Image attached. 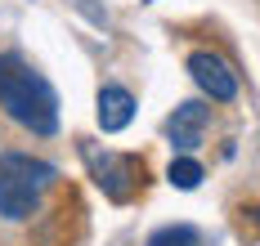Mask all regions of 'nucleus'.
Listing matches in <instances>:
<instances>
[{"label": "nucleus", "instance_id": "obj_1", "mask_svg": "<svg viewBox=\"0 0 260 246\" xmlns=\"http://www.w3.org/2000/svg\"><path fill=\"white\" fill-rule=\"evenodd\" d=\"M0 112L27 135L50 139L58 130V94L54 85L18 54H0Z\"/></svg>", "mask_w": 260, "mask_h": 246}, {"label": "nucleus", "instance_id": "obj_2", "mask_svg": "<svg viewBox=\"0 0 260 246\" xmlns=\"http://www.w3.org/2000/svg\"><path fill=\"white\" fill-rule=\"evenodd\" d=\"M54 166L27 152H5L0 157V215L23 224L31 219V211L41 206V197L54 188Z\"/></svg>", "mask_w": 260, "mask_h": 246}, {"label": "nucleus", "instance_id": "obj_3", "mask_svg": "<svg viewBox=\"0 0 260 246\" xmlns=\"http://www.w3.org/2000/svg\"><path fill=\"white\" fill-rule=\"evenodd\" d=\"M81 157L90 166V179L104 188L108 201H135V192L144 188V161L130 152H108L81 139Z\"/></svg>", "mask_w": 260, "mask_h": 246}, {"label": "nucleus", "instance_id": "obj_4", "mask_svg": "<svg viewBox=\"0 0 260 246\" xmlns=\"http://www.w3.org/2000/svg\"><path fill=\"white\" fill-rule=\"evenodd\" d=\"M184 67H188L193 85L207 94L211 103H234L238 99V72L215 50H193V54L184 58Z\"/></svg>", "mask_w": 260, "mask_h": 246}, {"label": "nucleus", "instance_id": "obj_5", "mask_svg": "<svg viewBox=\"0 0 260 246\" xmlns=\"http://www.w3.org/2000/svg\"><path fill=\"white\" fill-rule=\"evenodd\" d=\"M94 103H99L94 116H99V130L104 135H121L130 121H135V94H130L126 85H104Z\"/></svg>", "mask_w": 260, "mask_h": 246}, {"label": "nucleus", "instance_id": "obj_6", "mask_svg": "<svg viewBox=\"0 0 260 246\" xmlns=\"http://www.w3.org/2000/svg\"><path fill=\"white\" fill-rule=\"evenodd\" d=\"M207 116L211 112L198 103V99H188V103H180V108L166 116V135H171V143L180 148V152H188V148H198L202 143V130H207Z\"/></svg>", "mask_w": 260, "mask_h": 246}, {"label": "nucleus", "instance_id": "obj_7", "mask_svg": "<svg viewBox=\"0 0 260 246\" xmlns=\"http://www.w3.org/2000/svg\"><path fill=\"white\" fill-rule=\"evenodd\" d=\"M166 179L175 184V188H198L202 184V161H193V157H175V161L166 166Z\"/></svg>", "mask_w": 260, "mask_h": 246}, {"label": "nucleus", "instance_id": "obj_8", "mask_svg": "<svg viewBox=\"0 0 260 246\" xmlns=\"http://www.w3.org/2000/svg\"><path fill=\"white\" fill-rule=\"evenodd\" d=\"M144 246H198V228H188V224H166V228H157Z\"/></svg>", "mask_w": 260, "mask_h": 246}, {"label": "nucleus", "instance_id": "obj_9", "mask_svg": "<svg viewBox=\"0 0 260 246\" xmlns=\"http://www.w3.org/2000/svg\"><path fill=\"white\" fill-rule=\"evenodd\" d=\"M251 219H256V224H260V206H256V211H251Z\"/></svg>", "mask_w": 260, "mask_h": 246}]
</instances>
